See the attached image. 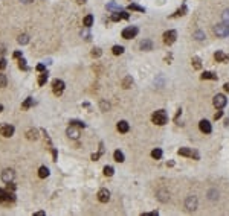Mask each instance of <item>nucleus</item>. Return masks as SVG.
Segmentation results:
<instances>
[{"label":"nucleus","mask_w":229,"mask_h":216,"mask_svg":"<svg viewBox=\"0 0 229 216\" xmlns=\"http://www.w3.org/2000/svg\"><path fill=\"white\" fill-rule=\"evenodd\" d=\"M151 120H153V123H156V125H159V127H162V125H165L166 122H168V116H166V113H165L163 110H157V111L153 113Z\"/></svg>","instance_id":"obj_1"},{"label":"nucleus","mask_w":229,"mask_h":216,"mask_svg":"<svg viewBox=\"0 0 229 216\" xmlns=\"http://www.w3.org/2000/svg\"><path fill=\"white\" fill-rule=\"evenodd\" d=\"M214 34L217 35V37H220V38L228 37V35H229V24H226V23L217 24L215 28H214Z\"/></svg>","instance_id":"obj_2"},{"label":"nucleus","mask_w":229,"mask_h":216,"mask_svg":"<svg viewBox=\"0 0 229 216\" xmlns=\"http://www.w3.org/2000/svg\"><path fill=\"white\" fill-rule=\"evenodd\" d=\"M138 32H139V29L136 28V26H128V28H125L124 31H122V38L131 40L138 35Z\"/></svg>","instance_id":"obj_3"},{"label":"nucleus","mask_w":229,"mask_h":216,"mask_svg":"<svg viewBox=\"0 0 229 216\" xmlns=\"http://www.w3.org/2000/svg\"><path fill=\"white\" fill-rule=\"evenodd\" d=\"M64 82L61 79H55L54 82H52V92H54V94H57V96H60L61 93L64 92Z\"/></svg>","instance_id":"obj_4"},{"label":"nucleus","mask_w":229,"mask_h":216,"mask_svg":"<svg viewBox=\"0 0 229 216\" xmlns=\"http://www.w3.org/2000/svg\"><path fill=\"white\" fill-rule=\"evenodd\" d=\"M14 127L9 123H3V125H0V136H3V137H11L12 134H14Z\"/></svg>","instance_id":"obj_5"},{"label":"nucleus","mask_w":229,"mask_h":216,"mask_svg":"<svg viewBox=\"0 0 229 216\" xmlns=\"http://www.w3.org/2000/svg\"><path fill=\"white\" fill-rule=\"evenodd\" d=\"M176 38H177V34H176V31H166L163 34V43L166 44V46H170V44H173L176 41Z\"/></svg>","instance_id":"obj_6"},{"label":"nucleus","mask_w":229,"mask_h":216,"mask_svg":"<svg viewBox=\"0 0 229 216\" xmlns=\"http://www.w3.org/2000/svg\"><path fill=\"white\" fill-rule=\"evenodd\" d=\"M15 174H14V170L12 169H5L3 172H2V181L3 183H12V180H14Z\"/></svg>","instance_id":"obj_7"},{"label":"nucleus","mask_w":229,"mask_h":216,"mask_svg":"<svg viewBox=\"0 0 229 216\" xmlns=\"http://www.w3.org/2000/svg\"><path fill=\"white\" fill-rule=\"evenodd\" d=\"M212 102H214V107L220 110V108H223V107L226 105L228 101H226V96H225V94H215Z\"/></svg>","instance_id":"obj_8"},{"label":"nucleus","mask_w":229,"mask_h":216,"mask_svg":"<svg viewBox=\"0 0 229 216\" xmlns=\"http://www.w3.org/2000/svg\"><path fill=\"white\" fill-rule=\"evenodd\" d=\"M179 155H185V157H194L196 160H199V154H197V152L196 151H192V149H189V148H180L179 151Z\"/></svg>","instance_id":"obj_9"},{"label":"nucleus","mask_w":229,"mask_h":216,"mask_svg":"<svg viewBox=\"0 0 229 216\" xmlns=\"http://www.w3.org/2000/svg\"><path fill=\"white\" fill-rule=\"evenodd\" d=\"M98 201L99 202H109L110 201V192L107 189H101L98 192Z\"/></svg>","instance_id":"obj_10"},{"label":"nucleus","mask_w":229,"mask_h":216,"mask_svg":"<svg viewBox=\"0 0 229 216\" xmlns=\"http://www.w3.org/2000/svg\"><path fill=\"white\" fill-rule=\"evenodd\" d=\"M66 134L70 137V139H80V129H76L75 128V125H70V127L67 128V131H66Z\"/></svg>","instance_id":"obj_11"},{"label":"nucleus","mask_w":229,"mask_h":216,"mask_svg":"<svg viewBox=\"0 0 229 216\" xmlns=\"http://www.w3.org/2000/svg\"><path fill=\"white\" fill-rule=\"evenodd\" d=\"M199 128H200L202 132H205V134H209L211 131H212V127H211V123H209L208 120H200Z\"/></svg>","instance_id":"obj_12"},{"label":"nucleus","mask_w":229,"mask_h":216,"mask_svg":"<svg viewBox=\"0 0 229 216\" xmlns=\"http://www.w3.org/2000/svg\"><path fill=\"white\" fill-rule=\"evenodd\" d=\"M187 209L188 210H196L197 209V198L196 196H188V200H187Z\"/></svg>","instance_id":"obj_13"},{"label":"nucleus","mask_w":229,"mask_h":216,"mask_svg":"<svg viewBox=\"0 0 229 216\" xmlns=\"http://www.w3.org/2000/svg\"><path fill=\"white\" fill-rule=\"evenodd\" d=\"M130 129V127H128V123L125 122V120H121L119 123H118V131L119 132H127Z\"/></svg>","instance_id":"obj_14"},{"label":"nucleus","mask_w":229,"mask_h":216,"mask_svg":"<svg viewBox=\"0 0 229 216\" xmlns=\"http://www.w3.org/2000/svg\"><path fill=\"white\" fill-rule=\"evenodd\" d=\"M214 58H215V61H218V62H223V61H226L229 57H226L223 52H220V50H217L215 53H214Z\"/></svg>","instance_id":"obj_15"},{"label":"nucleus","mask_w":229,"mask_h":216,"mask_svg":"<svg viewBox=\"0 0 229 216\" xmlns=\"http://www.w3.org/2000/svg\"><path fill=\"white\" fill-rule=\"evenodd\" d=\"M9 196H14V195H9V193H8V190H3V189H0V202L9 201Z\"/></svg>","instance_id":"obj_16"},{"label":"nucleus","mask_w":229,"mask_h":216,"mask_svg":"<svg viewBox=\"0 0 229 216\" xmlns=\"http://www.w3.org/2000/svg\"><path fill=\"white\" fill-rule=\"evenodd\" d=\"M38 177H40V178H46V177H49V169H48L46 166H41V167L38 169Z\"/></svg>","instance_id":"obj_17"},{"label":"nucleus","mask_w":229,"mask_h":216,"mask_svg":"<svg viewBox=\"0 0 229 216\" xmlns=\"http://www.w3.org/2000/svg\"><path fill=\"white\" fill-rule=\"evenodd\" d=\"M151 47H153V44H151L150 40H144L142 43H140V49L142 50H151Z\"/></svg>","instance_id":"obj_18"},{"label":"nucleus","mask_w":229,"mask_h":216,"mask_svg":"<svg viewBox=\"0 0 229 216\" xmlns=\"http://www.w3.org/2000/svg\"><path fill=\"white\" fill-rule=\"evenodd\" d=\"M26 137H28L29 140H37L38 139L37 131H35V129H28V131H26Z\"/></svg>","instance_id":"obj_19"},{"label":"nucleus","mask_w":229,"mask_h":216,"mask_svg":"<svg viewBox=\"0 0 229 216\" xmlns=\"http://www.w3.org/2000/svg\"><path fill=\"white\" fill-rule=\"evenodd\" d=\"M83 23H84L86 28H90V26L93 24V17H92V15H86L84 20H83Z\"/></svg>","instance_id":"obj_20"},{"label":"nucleus","mask_w":229,"mask_h":216,"mask_svg":"<svg viewBox=\"0 0 229 216\" xmlns=\"http://www.w3.org/2000/svg\"><path fill=\"white\" fill-rule=\"evenodd\" d=\"M113 157H114V160H116L118 163H122V161H124V154H122L121 151H114Z\"/></svg>","instance_id":"obj_21"},{"label":"nucleus","mask_w":229,"mask_h":216,"mask_svg":"<svg viewBox=\"0 0 229 216\" xmlns=\"http://www.w3.org/2000/svg\"><path fill=\"white\" fill-rule=\"evenodd\" d=\"M17 41H19V44H28L29 43V37L26 34L23 35H19V38H17Z\"/></svg>","instance_id":"obj_22"},{"label":"nucleus","mask_w":229,"mask_h":216,"mask_svg":"<svg viewBox=\"0 0 229 216\" xmlns=\"http://www.w3.org/2000/svg\"><path fill=\"white\" fill-rule=\"evenodd\" d=\"M46 81H48V73H46V72H41V75H40V78H38V84H40V85H45Z\"/></svg>","instance_id":"obj_23"},{"label":"nucleus","mask_w":229,"mask_h":216,"mask_svg":"<svg viewBox=\"0 0 229 216\" xmlns=\"http://www.w3.org/2000/svg\"><path fill=\"white\" fill-rule=\"evenodd\" d=\"M200 78H202V79H217V75L211 73V72H205V73H202Z\"/></svg>","instance_id":"obj_24"},{"label":"nucleus","mask_w":229,"mask_h":216,"mask_svg":"<svg viewBox=\"0 0 229 216\" xmlns=\"http://www.w3.org/2000/svg\"><path fill=\"white\" fill-rule=\"evenodd\" d=\"M151 157H153V158H156V160H159V158L162 157V151H161L159 148L153 149V151H151Z\"/></svg>","instance_id":"obj_25"},{"label":"nucleus","mask_w":229,"mask_h":216,"mask_svg":"<svg viewBox=\"0 0 229 216\" xmlns=\"http://www.w3.org/2000/svg\"><path fill=\"white\" fill-rule=\"evenodd\" d=\"M113 55H122L124 53V47L122 46H113Z\"/></svg>","instance_id":"obj_26"},{"label":"nucleus","mask_w":229,"mask_h":216,"mask_svg":"<svg viewBox=\"0 0 229 216\" xmlns=\"http://www.w3.org/2000/svg\"><path fill=\"white\" fill-rule=\"evenodd\" d=\"M191 62H192V66H194V69H197V70L202 67V61H200V58H197V57L192 58V59H191Z\"/></svg>","instance_id":"obj_27"},{"label":"nucleus","mask_w":229,"mask_h":216,"mask_svg":"<svg viewBox=\"0 0 229 216\" xmlns=\"http://www.w3.org/2000/svg\"><path fill=\"white\" fill-rule=\"evenodd\" d=\"M113 172H114V169H113L112 166H105V167H104V175H105V177H112Z\"/></svg>","instance_id":"obj_28"},{"label":"nucleus","mask_w":229,"mask_h":216,"mask_svg":"<svg viewBox=\"0 0 229 216\" xmlns=\"http://www.w3.org/2000/svg\"><path fill=\"white\" fill-rule=\"evenodd\" d=\"M131 84H133V79H131L130 76H127V78L124 79V82H122V87H124V88H130Z\"/></svg>","instance_id":"obj_29"},{"label":"nucleus","mask_w":229,"mask_h":216,"mask_svg":"<svg viewBox=\"0 0 229 216\" xmlns=\"http://www.w3.org/2000/svg\"><path fill=\"white\" fill-rule=\"evenodd\" d=\"M32 105H34V99H32V97H28V99H26V101L22 104L23 108H29V107H32Z\"/></svg>","instance_id":"obj_30"},{"label":"nucleus","mask_w":229,"mask_h":216,"mask_svg":"<svg viewBox=\"0 0 229 216\" xmlns=\"http://www.w3.org/2000/svg\"><path fill=\"white\" fill-rule=\"evenodd\" d=\"M128 9H133V11H139V12H144V11H145L142 6H139V5H135V3H131V5L128 6Z\"/></svg>","instance_id":"obj_31"},{"label":"nucleus","mask_w":229,"mask_h":216,"mask_svg":"<svg viewBox=\"0 0 229 216\" xmlns=\"http://www.w3.org/2000/svg\"><path fill=\"white\" fill-rule=\"evenodd\" d=\"M222 19H223V23L229 24V9H225L223 14H222Z\"/></svg>","instance_id":"obj_32"},{"label":"nucleus","mask_w":229,"mask_h":216,"mask_svg":"<svg viewBox=\"0 0 229 216\" xmlns=\"http://www.w3.org/2000/svg\"><path fill=\"white\" fill-rule=\"evenodd\" d=\"M6 84H8V79H6V75H3V73H0V87H6Z\"/></svg>","instance_id":"obj_33"},{"label":"nucleus","mask_w":229,"mask_h":216,"mask_svg":"<svg viewBox=\"0 0 229 216\" xmlns=\"http://www.w3.org/2000/svg\"><path fill=\"white\" fill-rule=\"evenodd\" d=\"M185 12H187V6L183 5V6L180 8V9H179V11H176V12H174V15H173V17H179V15H183Z\"/></svg>","instance_id":"obj_34"},{"label":"nucleus","mask_w":229,"mask_h":216,"mask_svg":"<svg viewBox=\"0 0 229 216\" xmlns=\"http://www.w3.org/2000/svg\"><path fill=\"white\" fill-rule=\"evenodd\" d=\"M194 37H196V40L202 41V40H203V38H205V34H203V32H202V31H197V32L194 34Z\"/></svg>","instance_id":"obj_35"},{"label":"nucleus","mask_w":229,"mask_h":216,"mask_svg":"<svg viewBox=\"0 0 229 216\" xmlns=\"http://www.w3.org/2000/svg\"><path fill=\"white\" fill-rule=\"evenodd\" d=\"M107 9H112V11H119L121 8H119L116 3H109V5H107Z\"/></svg>","instance_id":"obj_36"},{"label":"nucleus","mask_w":229,"mask_h":216,"mask_svg":"<svg viewBox=\"0 0 229 216\" xmlns=\"http://www.w3.org/2000/svg\"><path fill=\"white\" fill-rule=\"evenodd\" d=\"M101 53H102V52H101V49L96 47V49H93V50H92V57H93V58H98V57H101Z\"/></svg>","instance_id":"obj_37"},{"label":"nucleus","mask_w":229,"mask_h":216,"mask_svg":"<svg viewBox=\"0 0 229 216\" xmlns=\"http://www.w3.org/2000/svg\"><path fill=\"white\" fill-rule=\"evenodd\" d=\"M19 67H20L22 70H28V66H26V61H24L23 58L19 61Z\"/></svg>","instance_id":"obj_38"},{"label":"nucleus","mask_w":229,"mask_h":216,"mask_svg":"<svg viewBox=\"0 0 229 216\" xmlns=\"http://www.w3.org/2000/svg\"><path fill=\"white\" fill-rule=\"evenodd\" d=\"M121 19H122V17H121V14H119V11H118V12H114V14L112 15V20H113V21H119Z\"/></svg>","instance_id":"obj_39"},{"label":"nucleus","mask_w":229,"mask_h":216,"mask_svg":"<svg viewBox=\"0 0 229 216\" xmlns=\"http://www.w3.org/2000/svg\"><path fill=\"white\" fill-rule=\"evenodd\" d=\"M6 67V59L3 57H0V70H3Z\"/></svg>","instance_id":"obj_40"},{"label":"nucleus","mask_w":229,"mask_h":216,"mask_svg":"<svg viewBox=\"0 0 229 216\" xmlns=\"http://www.w3.org/2000/svg\"><path fill=\"white\" fill-rule=\"evenodd\" d=\"M70 123H72V125H76V127H86V123L84 122H78V120H72V122H70Z\"/></svg>","instance_id":"obj_41"},{"label":"nucleus","mask_w":229,"mask_h":216,"mask_svg":"<svg viewBox=\"0 0 229 216\" xmlns=\"http://www.w3.org/2000/svg\"><path fill=\"white\" fill-rule=\"evenodd\" d=\"M222 116H223V111H217V113L214 114V119L217 120V119H220V117H222Z\"/></svg>","instance_id":"obj_42"},{"label":"nucleus","mask_w":229,"mask_h":216,"mask_svg":"<svg viewBox=\"0 0 229 216\" xmlns=\"http://www.w3.org/2000/svg\"><path fill=\"white\" fill-rule=\"evenodd\" d=\"M119 14H121V17H122V19H125V20H127L128 17H130V15H128V12H125V11H122V12H119Z\"/></svg>","instance_id":"obj_43"},{"label":"nucleus","mask_w":229,"mask_h":216,"mask_svg":"<svg viewBox=\"0 0 229 216\" xmlns=\"http://www.w3.org/2000/svg\"><path fill=\"white\" fill-rule=\"evenodd\" d=\"M45 69H46L45 64H38V66H37V70H38V72H45Z\"/></svg>","instance_id":"obj_44"},{"label":"nucleus","mask_w":229,"mask_h":216,"mask_svg":"<svg viewBox=\"0 0 229 216\" xmlns=\"http://www.w3.org/2000/svg\"><path fill=\"white\" fill-rule=\"evenodd\" d=\"M22 57V52H15L14 53V58H20Z\"/></svg>","instance_id":"obj_45"},{"label":"nucleus","mask_w":229,"mask_h":216,"mask_svg":"<svg viewBox=\"0 0 229 216\" xmlns=\"http://www.w3.org/2000/svg\"><path fill=\"white\" fill-rule=\"evenodd\" d=\"M35 216H45V212H37V213H35Z\"/></svg>","instance_id":"obj_46"},{"label":"nucleus","mask_w":229,"mask_h":216,"mask_svg":"<svg viewBox=\"0 0 229 216\" xmlns=\"http://www.w3.org/2000/svg\"><path fill=\"white\" fill-rule=\"evenodd\" d=\"M225 90H226V92L229 93V82H228V84H225Z\"/></svg>","instance_id":"obj_47"},{"label":"nucleus","mask_w":229,"mask_h":216,"mask_svg":"<svg viewBox=\"0 0 229 216\" xmlns=\"http://www.w3.org/2000/svg\"><path fill=\"white\" fill-rule=\"evenodd\" d=\"M22 2H23V3H32L34 0H22Z\"/></svg>","instance_id":"obj_48"},{"label":"nucleus","mask_w":229,"mask_h":216,"mask_svg":"<svg viewBox=\"0 0 229 216\" xmlns=\"http://www.w3.org/2000/svg\"><path fill=\"white\" fill-rule=\"evenodd\" d=\"M76 3H80V5H83V3H86V0H76Z\"/></svg>","instance_id":"obj_49"},{"label":"nucleus","mask_w":229,"mask_h":216,"mask_svg":"<svg viewBox=\"0 0 229 216\" xmlns=\"http://www.w3.org/2000/svg\"><path fill=\"white\" fill-rule=\"evenodd\" d=\"M3 111V105H0V113H2Z\"/></svg>","instance_id":"obj_50"}]
</instances>
